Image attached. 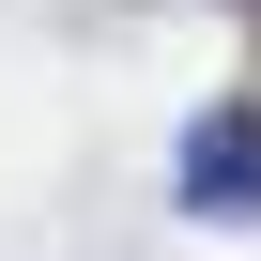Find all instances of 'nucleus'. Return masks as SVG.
I'll use <instances>...</instances> for the list:
<instances>
[{
  "mask_svg": "<svg viewBox=\"0 0 261 261\" xmlns=\"http://www.w3.org/2000/svg\"><path fill=\"white\" fill-rule=\"evenodd\" d=\"M185 200L200 215H261V108H215L185 139Z\"/></svg>",
  "mask_w": 261,
  "mask_h": 261,
  "instance_id": "f257e3e1",
  "label": "nucleus"
}]
</instances>
